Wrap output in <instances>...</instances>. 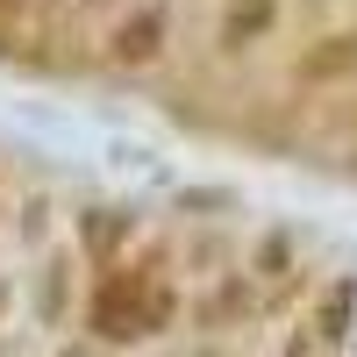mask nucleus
<instances>
[{"mask_svg":"<svg viewBox=\"0 0 357 357\" xmlns=\"http://www.w3.org/2000/svg\"><path fill=\"white\" fill-rule=\"evenodd\" d=\"M264 22H272V0H236L229 22H222V43H243L250 29H264Z\"/></svg>","mask_w":357,"mask_h":357,"instance_id":"obj_4","label":"nucleus"},{"mask_svg":"<svg viewBox=\"0 0 357 357\" xmlns=\"http://www.w3.org/2000/svg\"><path fill=\"white\" fill-rule=\"evenodd\" d=\"M15 8H22V0H0V15H15Z\"/></svg>","mask_w":357,"mask_h":357,"instance_id":"obj_7","label":"nucleus"},{"mask_svg":"<svg viewBox=\"0 0 357 357\" xmlns=\"http://www.w3.org/2000/svg\"><path fill=\"white\" fill-rule=\"evenodd\" d=\"M8 307H15V286H8V279H0V321H8Z\"/></svg>","mask_w":357,"mask_h":357,"instance_id":"obj_6","label":"nucleus"},{"mask_svg":"<svg viewBox=\"0 0 357 357\" xmlns=\"http://www.w3.org/2000/svg\"><path fill=\"white\" fill-rule=\"evenodd\" d=\"M172 321V293L151 286V272H107L93 286V336L100 343H136V336H158Z\"/></svg>","mask_w":357,"mask_h":357,"instance_id":"obj_1","label":"nucleus"},{"mask_svg":"<svg viewBox=\"0 0 357 357\" xmlns=\"http://www.w3.org/2000/svg\"><path fill=\"white\" fill-rule=\"evenodd\" d=\"M65 301H72V264H65V257H50V264H43V293H36V314L50 321V329L65 321Z\"/></svg>","mask_w":357,"mask_h":357,"instance_id":"obj_3","label":"nucleus"},{"mask_svg":"<svg viewBox=\"0 0 357 357\" xmlns=\"http://www.w3.org/2000/svg\"><path fill=\"white\" fill-rule=\"evenodd\" d=\"M321 336H329V343L350 336V286H336L329 301H321Z\"/></svg>","mask_w":357,"mask_h":357,"instance_id":"obj_5","label":"nucleus"},{"mask_svg":"<svg viewBox=\"0 0 357 357\" xmlns=\"http://www.w3.org/2000/svg\"><path fill=\"white\" fill-rule=\"evenodd\" d=\"M165 50V8L151 0V8H136L122 29H114V43H107V57L114 65H151V57Z\"/></svg>","mask_w":357,"mask_h":357,"instance_id":"obj_2","label":"nucleus"}]
</instances>
